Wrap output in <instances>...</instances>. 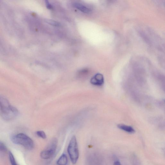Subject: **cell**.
<instances>
[{"mask_svg":"<svg viewBox=\"0 0 165 165\" xmlns=\"http://www.w3.org/2000/svg\"><path fill=\"white\" fill-rule=\"evenodd\" d=\"M19 114L18 109L11 105L9 101L0 96V115L6 121H10L16 118Z\"/></svg>","mask_w":165,"mask_h":165,"instance_id":"obj_1","label":"cell"},{"mask_svg":"<svg viewBox=\"0 0 165 165\" xmlns=\"http://www.w3.org/2000/svg\"><path fill=\"white\" fill-rule=\"evenodd\" d=\"M11 140L14 144L23 146L28 150H32L34 147L32 140L23 133H19L13 136Z\"/></svg>","mask_w":165,"mask_h":165,"instance_id":"obj_2","label":"cell"},{"mask_svg":"<svg viewBox=\"0 0 165 165\" xmlns=\"http://www.w3.org/2000/svg\"><path fill=\"white\" fill-rule=\"evenodd\" d=\"M67 152L72 163L76 164L78 159L79 152L77 138L73 136L71 138L67 149Z\"/></svg>","mask_w":165,"mask_h":165,"instance_id":"obj_3","label":"cell"},{"mask_svg":"<svg viewBox=\"0 0 165 165\" xmlns=\"http://www.w3.org/2000/svg\"><path fill=\"white\" fill-rule=\"evenodd\" d=\"M57 144V140L55 139L52 142L51 145L48 149L41 152L40 155L41 158L44 160H48L52 158L56 152Z\"/></svg>","mask_w":165,"mask_h":165,"instance_id":"obj_4","label":"cell"},{"mask_svg":"<svg viewBox=\"0 0 165 165\" xmlns=\"http://www.w3.org/2000/svg\"><path fill=\"white\" fill-rule=\"evenodd\" d=\"M91 83L96 86H101L104 83V78L103 75L100 73L96 74L91 80Z\"/></svg>","mask_w":165,"mask_h":165,"instance_id":"obj_5","label":"cell"},{"mask_svg":"<svg viewBox=\"0 0 165 165\" xmlns=\"http://www.w3.org/2000/svg\"><path fill=\"white\" fill-rule=\"evenodd\" d=\"M73 5L75 7L82 12L89 13L91 11V10L88 7L79 3H75Z\"/></svg>","mask_w":165,"mask_h":165,"instance_id":"obj_6","label":"cell"},{"mask_svg":"<svg viewBox=\"0 0 165 165\" xmlns=\"http://www.w3.org/2000/svg\"><path fill=\"white\" fill-rule=\"evenodd\" d=\"M118 128L127 133H133L135 132L134 129L131 126L124 124H119L117 126Z\"/></svg>","mask_w":165,"mask_h":165,"instance_id":"obj_7","label":"cell"},{"mask_svg":"<svg viewBox=\"0 0 165 165\" xmlns=\"http://www.w3.org/2000/svg\"><path fill=\"white\" fill-rule=\"evenodd\" d=\"M68 163V159L65 154H62L57 160V165H66Z\"/></svg>","mask_w":165,"mask_h":165,"instance_id":"obj_8","label":"cell"},{"mask_svg":"<svg viewBox=\"0 0 165 165\" xmlns=\"http://www.w3.org/2000/svg\"><path fill=\"white\" fill-rule=\"evenodd\" d=\"M45 22L47 23L52 26L56 27H60L61 26V23H59V22H58L53 20L47 19L45 20Z\"/></svg>","mask_w":165,"mask_h":165,"instance_id":"obj_9","label":"cell"},{"mask_svg":"<svg viewBox=\"0 0 165 165\" xmlns=\"http://www.w3.org/2000/svg\"><path fill=\"white\" fill-rule=\"evenodd\" d=\"M9 155L10 160L11 164L12 165H18L13 154L11 152H10Z\"/></svg>","mask_w":165,"mask_h":165,"instance_id":"obj_10","label":"cell"},{"mask_svg":"<svg viewBox=\"0 0 165 165\" xmlns=\"http://www.w3.org/2000/svg\"><path fill=\"white\" fill-rule=\"evenodd\" d=\"M36 134L37 136L43 139H46L47 136L46 134L43 131H38L36 132Z\"/></svg>","mask_w":165,"mask_h":165,"instance_id":"obj_11","label":"cell"},{"mask_svg":"<svg viewBox=\"0 0 165 165\" xmlns=\"http://www.w3.org/2000/svg\"><path fill=\"white\" fill-rule=\"evenodd\" d=\"M88 72V70H81L78 73V76L80 78H83L87 75Z\"/></svg>","mask_w":165,"mask_h":165,"instance_id":"obj_12","label":"cell"},{"mask_svg":"<svg viewBox=\"0 0 165 165\" xmlns=\"http://www.w3.org/2000/svg\"><path fill=\"white\" fill-rule=\"evenodd\" d=\"M7 151V148L3 142H0V152H5Z\"/></svg>","mask_w":165,"mask_h":165,"instance_id":"obj_13","label":"cell"},{"mask_svg":"<svg viewBox=\"0 0 165 165\" xmlns=\"http://www.w3.org/2000/svg\"><path fill=\"white\" fill-rule=\"evenodd\" d=\"M45 2L46 4L47 7L48 9L49 10H52L53 9V6H52V5L51 4H50V3H49L48 1H46Z\"/></svg>","mask_w":165,"mask_h":165,"instance_id":"obj_14","label":"cell"},{"mask_svg":"<svg viewBox=\"0 0 165 165\" xmlns=\"http://www.w3.org/2000/svg\"><path fill=\"white\" fill-rule=\"evenodd\" d=\"M114 165H122L121 163L119 161H116L115 162Z\"/></svg>","mask_w":165,"mask_h":165,"instance_id":"obj_15","label":"cell"},{"mask_svg":"<svg viewBox=\"0 0 165 165\" xmlns=\"http://www.w3.org/2000/svg\"><path fill=\"white\" fill-rule=\"evenodd\" d=\"M2 48V44L1 42V41H0V49H1Z\"/></svg>","mask_w":165,"mask_h":165,"instance_id":"obj_16","label":"cell"}]
</instances>
